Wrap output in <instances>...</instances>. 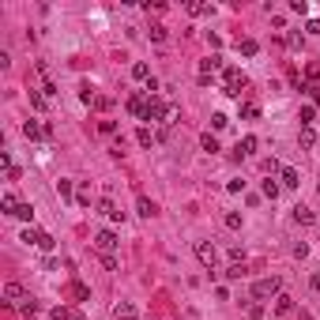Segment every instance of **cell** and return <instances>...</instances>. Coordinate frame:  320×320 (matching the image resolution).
<instances>
[{"label":"cell","instance_id":"6da1fadb","mask_svg":"<svg viewBox=\"0 0 320 320\" xmlns=\"http://www.w3.org/2000/svg\"><path fill=\"white\" fill-rule=\"evenodd\" d=\"M279 294H283V283H279L275 275L256 279V283H252V298H256V302H264V298H279Z\"/></svg>","mask_w":320,"mask_h":320},{"label":"cell","instance_id":"7a4b0ae2","mask_svg":"<svg viewBox=\"0 0 320 320\" xmlns=\"http://www.w3.org/2000/svg\"><path fill=\"white\" fill-rule=\"evenodd\" d=\"M222 83H226V90H222V94H230V98H241V87H245V75L237 72V68H222Z\"/></svg>","mask_w":320,"mask_h":320},{"label":"cell","instance_id":"3957f363","mask_svg":"<svg viewBox=\"0 0 320 320\" xmlns=\"http://www.w3.org/2000/svg\"><path fill=\"white\" fill-rule=\"evenodd\" d=\"M121 245V241H117V233L113 230H98L94 233V249H98V252H102V256H113V249Z\"/></svg>","mask_w":320,"mask_h":320},{"label":"cell","instance_id":"277c9868","mask_svg":"<svg viewBox=\"0 0 320 320\" xmlns=\"http://www.w3.org/2000/svg\"><path fill=\"white\" fill-rule=\"evenodd\" d=\"M23 241H27V245H38L42 252H49V249H53V237H49V233H45V230H30V226L23 230Z\"/></svg>","mask_w":320,"mask_h":320},{"label":"cell","instance_id":"5b68a950","mask_svg":"<svg viewBox=\"0 0 320 320\" xmlns=\"http://www.w3.org/2000/svg\"><path fill=\"white\" fill-rule=\"evenodd\" d=\"M196 260L204 264V267H215V260H218V249L211 245V241H196Z\"/></svg>","mask_w":320,"mask_h":320},{"label":"cell","instance_id":"8992f818","mask_svg":"<svg viewBox=\"0 0 320 320\" xmlns=\"http://www.w3.org/2000/svg\"><path fill=\"white\" fill-rule=\"evenodd\" d=\"M4 298H8V305H23L27 302V294H23L19 283H4Z\"/></svg>","mask_w":320,"mask_h":320},{"label":"cell","instance_id":"52a82bcc","mask_svg":"<svg viewBox=\"0 0 320 320\" xmlns=\"http://www.w3.org/2000/svg\"><path fill=\"white\" fill-rule=\"evenodd\" d=\"M113 317L117 320H136V317H140V309L132 305V302H117V305H113Z\"/></svg>","mask_w":320,"mask_h":320},{"label":"cell","instance_id":"ba28073f","mask_svg":"<svg viewBox=\"0 0 320 320\" xmlns=\"http://www.w3.org/2000/svg\"><path fill=\"white\" fill-rule=\"evenodd\" d=\"M279 181H283L286 189H298V185H302V174H298L294 166H283V174H279Z\"/></svg>","mask_w":320,"mask_h":320},{"label":"cell","instance_id":"9c48e42d","mask_svg":"<svg viewBox=\"0 0 320 320\" xmlns=\"http://www.w3.org/2000/svg\"><path fill=\"white\" fill-rule=\"evenodd\" d=\"M98 211H102L106 218H113V222H121V218H124V211H117V204H113V200H109V196H106L102 204H98Z\"/></svg>","mask_w":320,"mask_h":320},{"label":"cell","instance_id":"30bf717a","mask_svg":"<svg viewBox=\"0 0 320 320\" xmlns=\"http://www.w3.org/2000/svg\"><path fill=\"white\" fill-rule=\"evenodd\" d=\"M136 211H140L143 218H155V215H159V207H155V200H147V196H140V200H136Z\"/></svg>","mask_w":320,"mask_h":320},{"label":"cell","instance_id":"8fae6325","mask_svg":"<svg viewBox=\"0 0 320 320\" xmlns=\"http://www.w3.org/2000/svg\"><path fill=\"white\" fill-rule=\"evenodd\" d=\"M218 68H222V60H218V57L200 60V79H211V72H218Z\"/></svg>","mask_w":320,"mask_h":320},{"label":"cell","instance_id":"7c38bea8","mask_svg":"<svg viewBox=\"0 0 320 320\" xmlns=\"http://www.w3.org/2000/svg\"><path fill=\"white\" fill-rule=\"evenodd\" d=\"M23 136H27V140H42V136H45V124H38V121H27V124H23Z\"/></svg>","mask_w":320,"mask_h":320},{"label":"cell","instance_id":"4fadbf2b","mask_svg":"<svg viewBox=\"0 0 320 320\" xmlns=\"http://www.w3.org/2000/svg\"><path fill=\"white\" fill-rule=\"evenodd\" d=\"M237 155L245 159V155H256V136H245L241 143H237Z\"/></svg>","mask_w":320,"mask_h":320},{"label":"cell","instance_id":"5bb4252c","mask_svg":"<svg viewBox=\"0 0 320 320\" xmlns=\"http://www.w3.org/2000/svg\"><path fill=\"white\" fill-rule=\"evenodd\" d=\"M294 218H298L302 226H309V222H313V218H317V215H313V211H309L305 204H298V207H294Z\"/></svg>","mask_w":320,"mask_h":320},{"label":"cell","instance_id":"9a60e30c","mask_svg":"<svg viewBox=\"0 0 320 320\" xmlns=\"http://www.w3.org/2000/svg\"><path fill=\"white\" fill-rule=\"evenodd\" d=\"M286 45H290L294 53H302V49H305V38H302L298 30H290V34H286Z\"/></svg>","mask_w":320,"mask_h":320},{"label":"cell","instance_id":"2e32d148","mask_svg":"<svg viewBox=\"0 0 320 320\" xmlns=\"http://www.w3.org/2000/svg\"><path fill=\"white\" fill-rule=\"evenodd\" d=\"M132 75H136V79H143V83H147V79H151V68H147L143 60H136V64H132Z\"/></svg>","mask_w":320,"mask_h":320},{"label":"cell","instance_id":"e0dca14e","mask_svg":"<svg viewBox=\"0 0 320 320\" xmlns=\"http://www.w3.org/2000/svg\"><path fill=\"white\" fill-rule=\"evenodd\" d=\"M298 143H302V147H313V143H317V132H313V128H302V132H298Z\"/></svg>","mask_w":320,"mask_h":320},{"label":"cell","instance_id":"ac0fdd59","mask_svg":"<svg viewBox=\"0 0 320 320\" xmlns=\"http://www.w3.org/2000/svg\"><path fill=\"white\" fill-rule=\"evenodd\" d=\"M275 309H279V313H290V309H294V298H290V294H279V298H275Z\"/></svg>","mask_w":320,"mask_h":320},{"label":"cell","instance_id":"d6986e66","mask_svg":"<svg viewBox=\"0 0 320 320\" xmlns=\"http://www.w3.org/2000/svg\"><path fill=\"white\" fill-rule=\"evenodd\" d=\"M136 140H140V147H155V132H151V128H140V132H136Z\"/></svg>","mask_w":320,"mask_h":320},{"label":"cell","instance_id":"ffe728a7","mask_svg":"<svg viewBox=\"0 0 320 320\" xmlns=\"http://www.w3.org/2000/svg\"><path fill=\"white\" fill-rule=\"evenodd\" d=\"M72 294L79 298V302H90V286L87 283H72Z\"/></svg>","mask_w":320,"mask_h":320},{"label":"cell","instance_id":"44dd1931","mask_svg":"<svg viewBox=\"0 0 320 320\" xmlns=\"http://www.w3.org/2000/svg\"><path fill=\"white\" fill-rule=\"evenodd\" d=\"M200 147H204V151H211V155H215V151H218V140H215V136H211V132H204V136H200Z\"/></svg>","mask_w":320,"mask_h":320},{"label":"cell","instance_id":"7402d4cb","mask_svg":"<svg viewBox=\"0 0 320 320\" xmlns=\"http://www.w3.org/2000/svg\"><path fill=\"white\" fill-rule=\"evenodd\" d=\"M57 196H60V200L72 196V181H68V177H60V181H57Z\"/></svg>","mask_w":320,"mask_h":320},{"label":"cell","instance_id":"603a6c76","mask_svg":"<svg viewBox=\"0 0 320 320\" xmlns=\"http://www.w3.org/2000/svg\"><path fill=\"white\" fill-rule=\"evenodd\" d=\"M298 121H302V128H309V124H313V106H302V109H298Z\"/></svg>","mask_w":320,"mask_h":320},{"label":"cell","instance_id":"cb8c5ba5","mask_svg":"<svg viewBox=\"0 0 320 320\" xmlns=\"http://www.w3.org/2000/svg\"><path fill=\"white\" fill-rule=\"evenodd\" d=\"M189 12H192V15H211V4H200V0H189Z\"/></svg>","mask_w":320,"mask_h":320},{"label":"cell","instance_id":"d4e9b609","mask_svg":"<svg viewBox=\"0 0 320 320\" xmlns=\"http://www.w3.org/2000/svg\"><path fill=\"white\" fill-rule=\"evenodd\" d=\"M241 117H245V121H256V117H260V106L245 102V106H241Z\"/></svg>","mask_w":320,"mask_h":320},{"label":"cell","instance_id":"484cf974","mask_svg":"<svg viewBox=\"0 0 320 320\" xmlns=\"http://www.w3.org/2000/svg\"><path fill=\"white\" fill-rule=\"evenodd\" d=\"M98 132H102V136H117V121H109V117L98 121Z\"/></svg>","mask_w":320,"mask_h":320},{"label":"cell","instance_id":"4316f807","mask_svg":"<svg viewBox=\"0 0 320 320\" xmlns=\"http://www.w3.org/2000/svg\"><path fill=\"white\" fill-rule=\"evenodd\" d=\"M15 218L30 222V218H34V207H30V204H19V207H15Z\"/></svg>","mask_w":320,"mask_h":320},{"label":"cell","instance_id":"83f0119b","mask_svg":"<svg viewBox=\"0 0 320 320\" xmlns=\"http://www.w3.org/2000/svg\"><path fill=\"white\" fill-rule=\"evenodd\" d=\"M264 196H267V200H275V196H279V181L267 177V181H264Z\"/></svg>","mask_w":320,"mask_h":320},{"label":"cell","instance_id":"f1b7e54d","mask_svg":"<svg viewBox=\"0 0 320 320\" xmlns=\"http://www.w3.org/2000/svg\"><path fill=\"white\" fill-rule=\"evenodd\" d=\"M151 42H166V27L162 23H151Z\"/></svg>","mask_w":320,"mask_h":320},{"label":"cell","instance_id":"f546056e","mask_svg":"<svg viewBox=\"0 0 320 320\" xmlns=\"http://www.w3.org/2000/svg\"><path fill=\"white\" fill-rule=\"evenodd\" d=\"M241 53H245V57H256V53H260V45L252 42V38H245V42H241Z\"/></svg>","mask_w":320,"mask_h":320},{"label":"cell","instance_id":"4dcf8cb0","mask_svg":"<svg viewBox=\"0 0 320 320\" xmlns=\"http://www.w3.org/2000/svg\"><path fill=\"white\" fill-rule=\"evenodd\" d=\"M30 106H34V109H45V90H30Z\"/></svg>","mask_w":320,"mask_h":320},{"label":"cell","instance_id":"1f68e13d","mask_svg":"<svg viewBox=\"0 0 320 320\" xmlns=\"http://www.w3.org/2000/svg\"><path fill=\"white\" fill-rule=\"evenodd\" d=\"M222 222H226V230H241V215H237V211H230Z\"/></svg>","mask_w":320,"mask_h":320},{"label":"cell","instance_id":"d6a6232c","mask_svg":"<svg viewBox=\"0 0 320 320\" xmlns=\"http://www.w3.org/2000/svg\"><path fill=\"white\" fill-rule=\"evenodd\" d=\"M226 124H230V117H226V113H215V117H211V128H215V132H222Z\"/></svg>","mask_w":320,"mask_h":320},{"label":"cell","instance_id":"836d02e7","mask_svg":"<svg viewBox=\"0 0 320 320\" xmlns=\"http://www.w3.org/2000/svg\"><path fill=\"white\" fill-rule=\"evenodd\" d=\"M0 207H4V211H8V215H15V207H19V200H15L12 192H8V196H4V200H0Z\"/></svg>","mask_w":320,"mask_h":320},{"label":"cell","instance_id":"e575fe53","mask_svg":"<svg viewBox=\"0 0 320 320\" xmlns=\"http://www.w3.org/2000/svg\"><path fill=\"white\" fill-rule=\"evenodd\" d=\"M19 313H23V317H34V313H38V302H34V298H27V302L19 305Z\"/></svg>","mask_w":320,"mask_h":320},{"label":"cell","instance_id":"d590c367","mask_svg":"<svg viewBox=\"0 0 320 320\" xmlns=\"http://www.w3.org/2000/svg\"><path fill=\"white\" fill-rule=\"evenodd\" d=\"M49 317H53V320H72V309H68V305H57Z\"/></svg>","mask_w":320,"mask_h":320},{"label":"cell","instance_id":"8d00e7d4","mask_svg":"<svg viewBox=\"0 0 320 320\" xmlns=\"http://www.w3.org/2000/svg\"><path fill=\"white\" fill-rule=\"evenodd\" d=\"M245 275V264H230V267H226V279H241Z\"/></svg>","mask_w":320,"mask_h":320},{"label":"cell","instance_id":"74e56055","mask_svg":"<svg viewBox=\"0 0 320 320\" xmlns=\"http://www.w3.org/2000/svg\"><path fill=\"white\" fill-rule=\"evenodd\" d=\"M294 256H298V260H305V256H309V245H305V241H298V245H294Z\"/></svg>","mask_w":320,"mask_h":320},{"label":"cell","instance_id":"f35d334b","mask_svg":"<svg viewBox=\"0 0 320 320\" xmlns=\"http://www.w3.org/2000/svg\"><path fill=\"white\" fill-rule=\"evenodd\" d=\"M230 260H241V264H245V249H241V245H230Z\"/></svg>","mask_w":320,"mask_h":320},{"label":"cell","instance_id":"ab89813d","mask_svg":"<svg viewBox=\"0 0 320 320\" xmlns=\"http://www.w3.org/2000/svg\"><path fill=\"white\" fill-rule=\"evenodd\" d=\"M249 317H252V320L264 317V305H260V302H252V305H249Z\"/></svg>","mask_w":320,"mask_h":320},{"label":"cell","instance_id":"60d3db41","mask_svg":"<svg viewBox=\"0 0 320 320\" xmlns=\"http://www.w3.org/2000/svg\"><path fill=\"white\" fill-rule=\"evenodd\" d=\"M102 267H106V271H117L121 264H117V256H102Z\"/></svg>","mask_w":320,"mask_h":320},{"label":"cell","instance_id":"b9f144b4","mask_svg":"<svg viewBox=\"0 0 320 320\" xmlns=\"http://www.w3.org/2000/svg\"><path fill=\"white\" fill-rule=\"evenodd\" d=\"M302 90H305V94L313 98V102H320V87H317V83H309V87H302Z\"/></svg>","mask_w":320,"mask_h":320},{"label":"cell","instance_id":"7bdbcfd3","mask_svg":"<svg viewBox=\"0 0 320 320\" xmlns=\"http://www.w3.org/2000/svg\"><path fill=\"white\" fill-rule=\"evenodd\" d=\"M226 189H230V192H245V181H241V177H233V181L226 185Z\"/></svg>","mask_w":320,"mask_h":320},{"label":"cell","instance_id":"ee69618b","mask_svg":"<svg viewBox=\"0 0 320 320\" xmlns=\"http://www.w3.org/2000/svg\"><path fill=\"white\" fill-rule=\"evenodd\" d=\"M305 30H309V34H320V19H309V23H305Z\"/></svg>","mask_w":320,"mask_h":320},{"label":"cell","instance_id":"f6af8a7d","mask_svg":"<svg viewBox=\"0 0 320 320\" xmlns=\"http://www.w3.org/2000/svg\"><path fill=\"white\" fill-rule=\"evenodd\" d=\"M309 79H320V64H309Z\"/></svg>","mask_w":320,"mask_h":320},{"label":"cell","instance_id":"bcb514c9","mask_svg":"<svg viewBox=\"0 0 320 320\" xmlns=\"http://www.w3.org/2000/svg\"><path fill=\"white\" fill-rule=\"evenodd\" d=\"M309 286H313V290L320 294V275H313V279H309Z\"/></svg>","mask_w":320,"mask_h":320},{"label":"cell","instance_id":"7dc6e473","mask_svg":"<svg viewBox=\"0 0 320 320\" xmlns=\"http://www.w3.org/2000/svg\"><path fill=\"white\" fill-rule=\"evenodd\" d=\"M72 320H83V317H72Z\"/></svg>","mask_w":320,"mask_h":320}]
</instances>
